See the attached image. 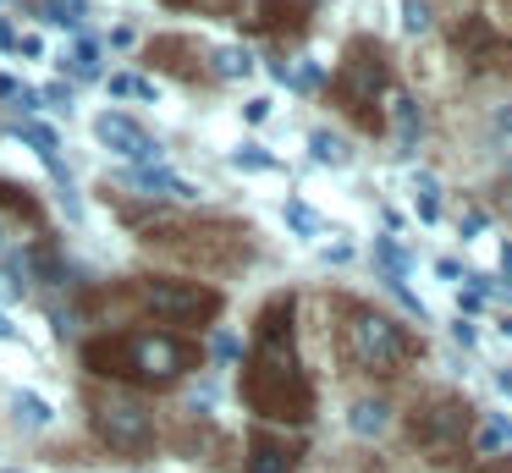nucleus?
Wrapping results in <instances>:
<instances>
[{"label":"nucleus","mask_w":512,"mask_h":473,"mask_svg":"<svg viewBox=\"0 0 512 473\" xmlns=\"http://www.w3.org/2000/svg\"><path fill=\"white\" fill-rule=\"evenodd\" d=\"M298 303L270 297L254 319V352L243 369V402L270 424H309L314 418V385L298 363Z\"/></svg>","instance_id":"f257e3e1"},{"label":"nucleus","mask_w":512,"mask_h":473,"mask_svg":"<svg viewBox=\"0 0 512 473\" xmlns=\"http://www.w3.org/2000/svg\"><path fill=\"white\" fill-rule=\"evenodd\" d=\"M204 352L166 330H111L83 347V369L100 380H127V385H171L199 369Z\"/></svg>","instance_id":"f03ea898"},{"label":"nucleus","mask_w":512,"mask_h":473,"mask_svg":"<svg viewBox=\"0 0 512 473\" xmlns=\"http://www.w3.org/2000/svg\"><path fill=\"white\" fill-rule=\"evenodd\" d=\"M342 341L353 352V363L375 380H397L413 363V336L391 314H380L375 303H342Z\"/></svg>","instance_id":"7ed1b4c3"},{"label":"nucleus","mask_w":512,"mask_h":473,"mask_svg":"<svg viewBox=\"0 0 512 473\" xmlns=\"http://www.w3.org/2000/svg\"><path fill=\"white\" fill-rule=\"evenodd\" d=\"M386 94H391V77H386V61H380V44L375 39L347 44V66H342V83H336L342 110H347V116H358V127L380 132V127H386V116H380Z\"/></svg>","instance_id":"20e7f679"},{"label":"nucleus","mask_w":512,"mask_h":473,"mask_svg":"<svg viewBox=\"0 0 512 473\" xmlns=\"http://www.w3.org/2000/svg\"><path fill=\"white\" fill-rule=\"evenodd\" d=\"M83 413H89L94 435L111 451H122V457L155 446V418H149V407L133 391H83Z\"/></svg>","instance_id":"39448f33"},{"label":"nucleus","mask_w":512,"mask_h":473,"mask_svg":"<svg viewBox=\"0 0 512 473\" xmlns=\"http://www.w3.org/2000/svg\"><path fill=\"white\" fill-rule=\"evenodd\" d=\"M408 435L430 462H452L468 446V407L457 396H424L408 418Z\"/></svg>","instance_id":"423d86ee"},{"label":"nucleus","mask_w":512,"mask_h":473,"mask_svg":"<svg viewBox=\"0 0 512 473\" xmlns=\"http://www.w3.org/2000/svg\"><path fill=\"white\" fill-rule=\"evenodd\" d=\"M138 303L160 319V325H210L221 314V292L199 281H171V275H149L138 286Z\"/></svg>","instance_id":"0eeeda50"},{"label":"nucleus","mask_w":512,"mask_h":473,"mask_svg":"<svg viewBox=\"0 0 512 473\" xmlns=\"http://www.w3.org/2000/svg\"><path fill=\"white\" fill-rule=\"evenodd\" d=\"M94 138H100L111 154H122V160H138V165L160 160V143L149 138L133 116H122V110H100V116H94Z\"/></svg>","instance_id":"6e6552de"},{"label":"nucleus","mask_w":512,"mask_h":473,"mask_svg":"<svg viewBox=\"0 0 512 473\" xmlns=\"http://www.w3.org/2000/svg\"><path fill=\"white\" fill-rule=\"evenodd\" d=\"M314 6H320V0H259V6H254V28L259 33H276V39H287V33H309Z\"/></svg>","instance_id":"1a4fd4ad"},{"label":"nucleus","mask_w":512,"mask_h":473,"mask_svg":"<svg viewBox=\"0 0 512 473\" xmlns=\"http://www.w3.org/2000/svg\"><path fill=\"white\" fill-rule=\"evenodd\" d=\"M452 44H457V50H463L474 66H479V72H485V55H501V66L512 61V44L501 39V33L490 28L485 17H463V22H457V33H452Z\"/></svg>","instance_id":"9d476101"},{"label":"nucleus","mask_w":512,"mask_h":473,"mask_svg":"<svg viewBox=\"0 0 512 473\" xmlns=\"http://www.w3.org/2000/svg\"><path fill=\"white\" fill-rule=\"evenodd\" d=\"M248 473H298V451H292L287 440L254 429V435H248Z\"/></svg>","instance_id":"9b49d317"},{"label":"nucleus","mask_w":512,"mask_h":473,"mask_svg":"<svg viewBox=\"0 0 512 473\" xmlns=\"http://www.w3.org/2000/svg\"><path fill=\"white\" fill-rule=\"evenodd\" d=\"M127 187L155 193V198H199V187H193L188 176H171V171H160V165H127Z\"/></svg>","instance_id":"f8f14e48"},{"label":"nucleus","mask_w":512,"mask_h":473,"mask_svg":"<svg viewBox=\"0 0 512 473\" xmlns=\"http://www.w3.org/2000/svg\"><path fill=\"white\" fill-rule=\"evenodd\" d=\"M386 121H391V132H397V149L408 154L413 143H419V105H413L408 94H386Z\"/></svg>","instance_id":"ddd939ff"},{"label":"nucleus","mask_w":512,"mask_h":473,"mask_svg":"<svg viewBox=\"0 0 512 473\" xmlns=\"http://www.w3.org/2000/svg\"><path fill=\"white\" fill-rule=\"evenodd\" d=\"M386 424H391V407L380 402V396L347 402V429H353V435H386Z\"/></svg>","instance_id":"4468645a"},{"label":"nucleus","mask_w":512,"mask_h":473,"mask_svg":"<svg viewBox=\"0 0 512 473\" xmlns=\"http://www.w3.org/2000/svg\"><path fill=\"white\" fill-rule=\"evenodd\" d=\"M12 418L23 429H50L56 424V407H50L39 391H12Z\"/></svg>","instance_id":"2eb2a0df"},{"label":"nucleus","mask_w":512,"mask_h":473,"mask_svg":"<svg viewBox=\"0 0 512 473\" xmlns=\"http://www.w3.org/2000/svg\"><path fill=\"white\" fill-rule=\"evenodd\" d=\"M309 154H314L320 165H336V171H342V165H353V149H347V143L336 138L331 127H314V132H309Z\"/></svg>","instance_id":"dca6fc26"},{"label":"nucleus","mask_w":512,"mask_h":473,"mask_svg":"<svg viewBox=\"0 0 512 473\" xmlns=\"http://www.w3.org/2000/svg\"><path fill=\"white\" fill-rule=\"evenodd\" d=\"M270 72L287 77V83H292V88H303V94H309V88H325V66H320V61H298V66L270 61Z\"/></svg>","instance_id":"f3484780"},{"label":"nucleus","mask_w":512,"mask_h":473,"mask_svg":"<svg viewBox=\"0 0 512 473\" xmlns=\"http://www.w3.org/2000/svg\"><path fill=\"white\" fill-rule=\"evenodd\" d=\"M375 259H380V275H386V281H408V270H413L408 248H397L391 237H380L375 242Z\"/></svg>","instance_id":"a211bd4d"},{"label":"nucleus","mask_w":512,"mask_h":473,"mask_svg":"<svg viewBox=\"0 0 512 473\" xmlns=\"http://www.w3.org/2000/svg\"><path fill=\"white\" fill-rule=\"evenodd\" d=\"M111 94H116V99H144V105H155L160 88L149 83L144 72H116V77H111Z\"/></svg>","instance_id":"6ab92c4d"},{"label":"nucleus","mask_w":512,"mask_h":473,"mask_svg":"<svg viewBox=\"0 0 512 473\" xmlns=\"http://www.w3.org/2000/svg\"><path fill=\"white\" fill-rule=\"evenodd\" d=\"M67 66H72L78 77H89V83H94V77H100V39H89V33H83V39L72 44Z\"/></svg>","instance_id":"aec40b11"},{"label":"nucleus","mask_w":512,"mask_h":473,"mask_svg":"<svg viewBox=\"0 0 512 473\" xmlns=\"http://www.w3.org/2000/svg\"><path fill=\"white\" fill-rule=\"evenodd\" d=\"M215 72H221V77H232V83H237V77H248V72H254V55H248L243 44H221V50H215Z\"/></svg>","instance_id":"412c9836"},{"label":"nucleus","mask_w":512,"mask_h":473,"mask_svg":"<svg viewBox=\"0 0 512 473\" xmlns=\"http://www.w3.org/2000/svg\"><path fill=\"white\" fill-rule=\"evenodd\" d=\"M232 160L243 165V171H281V160H276V154H265L259 143H237Z\"/></svg>","instance_id":"4be33fe9"},{"label":"nucleus","mask_w":512,"mask_h":473,"mask_svg":"<svg viewBox=\"0 0 512 473\" xmlns=\"http://www.w3.org/2000/svg\"><path fill=\"white\" fill-rule=\"evenodd\" d=\"M397 11H402V33H430V0H397Z\"/></svg>","instance_id":"5701e85b"},{"label":"nucleus","mask_w":512,"mask_h":473,"mask_svg":"<svg viewBox=\"0 0 512 473\" xmlns=\"http://www.w3.org/2000/svg\"><path fill=\"white\" fill-rule=\"evenodd\" d=\"M39 11H45V22H61V28H72V22L83 17V0H39Z\"/></svg>","instance_id":"b1692460"},{"label":"nucleus","mask_w":512,"mask_h":473,"mask_svg":"<svg viewBox=\"0 0 512 473\" xmlns=\"http://www.w3.org/2000/svg\"><path fill=\"white\" fill-rule=\"evenodd\" d=\"M287 226L298 231V237H320V231H325V220L314 215L309 204H287Z\"/></svg>","instance_id":"393cba45"},{"label":"nucleus","mask_w":512,"mask_h":473,"mask_svg":"<svg viewBox=\"0 0 512 473\" xmlns=\"http://www.w3.org/2000/svg\"><path fill=\"white\" fill-rule=\"evenodd\" d=\"M177 6L204 11V17H232V11H237V0H177Z\"/></svg>","instance_id":"a878e982"},{"label":"nucleus","mask_w":512,"mask_h":473,"mask_svg":"<svg viewBox=\"0 0 512 473\" xmlns=\"http://www.w3.org/2000/svg\"><path fill=\"white\" fill-rule=\"evenodd\" d=\"M419 220H424V226H435V220H441V198H435L430 182L419 187Z\"/></svg>","instance_id":"bb28decb"},{"label":"nucleus","mask_w":512,"mask_h":473,"mask_svg":"<svg viewBox=\"0 0 512 473\" xmlns=\"http://www.w3.org/2000/svg\"><path fill=\"white\" fill-rule=\"evenodd\" d=\"M0 204H6V209H17V215H39V209H34V198H23L12 182H0Z\"/></svg>","instance_id":"cd10ccee"},{"label":"nucleus","mask_w":512,"mask_h":473,"mask_svg":"<svg viewBox=\"0 0 512 473\" xmlns=\"http://www.w3.org/2000/svg\"><path fill=\"white\" fill-rule=\"evenodd\" d=\"M210 352H215V358H237V352H243V347H237V336H232V330H215V341H210Z\"/></svg>","instance_id":"c85d7f7f"},{"label":"nucleus","mask_w":512,"mask_h":473,"mask_svg":"<svg viewBox=\"0 0 512 473\" xmlns=\"http://www.w3.org/2000/svg\"><path fill=\"white\" fill-rule=\"evenodd\" d=\"M485 231H490V220L479 215V209H468V215H463V237H468V242H479Z\"/></svg>","instance_id":"c756f323"},{"label":"nucleus","mask_w":512,"mask_h":473,"mask_svg":"<svg viewBox=\"0 0 512 473\" xmlns=\"http://www.w3.org/2000/svg\"><path fill=\"white\" fill-rule=\"evenodd\" d=\"M452 336L463 341V347H474V341H479V336H474V319H468V314H463V319H452Z\"/></svg>","instance_id":"7c9ffc66"},{"label":"nucleus","mask_w":512,"mask_h":473,"mask_svg":"<svg viewBox=\"0 0 512 473\" xmlns=\"http://www.w3.org/2000/svg\"><path fill=\"white\" fill-rule=\"evenodd\" d=\"M435 275H446V281H468L463 264H457V259H435Z\"/></svg>","instance_id":"2f4dec72"},{"label":"nucleus","mask_w":512,"mask_h":473,"mask_svg":"<svg viewBox=\"0 0 512 473\" xmlns=\"http://www.w3.org/2000/svg\"><path fill=\"white\" fill-rule=\"evenodd\" d=\"M243 116H248V121H265V116H270V99H248Z\"/></svg>","instance_id":"473e14b6"},{"label":"nucleus","mask_w":512,"mask_h":473,"mask_svg":"<svg viewBox=\"0 0 512 473\" xmlns=\"http://www.w3.org/2000/svg\"><path fill=\"white\" fill-rule=\"evenodd\" d=\"M325 259L342 264V259H353V248H347V242H331V248H325Z\"/></svg>","instance_id":"72a5a7b5"},{"label":"nucleus","mask_w":512,"mask_h":473,"mask_svg":"<svg viewBox=\"0 0 512 473\" xmlns=\"http://www.w3.org/2000/svg\"><path fill=\"white\" fill-rule=\"evenodd\" d=\"M17 39L23 33H12V22H0V50H17Z\"/></svg>","instance_id":"f704fd0d"},{"label":"nucleus","mask_w":512,"mask_h":473,"mask_svg":"<svg viewBox=\"0 0 512 473\" xmlns=\"http://www.w3.org/2000/svg\"><path fill=\"white\" fill-rule=\"evenodd\" d=\"M0 341H17V325H12V314L0 308Z\"/></svg>","instance_id":"c9c22d12"},{"label":"nucleus","mask_w":512,"mask_h":473,"mask_svg":"<svg viewBox=\"0 0 512 473\" xmlns=\"http://www.w3.org/2000/svg\"><path fill=\"white\" fill-rule=\"evenodd\" d=\"M496 380H501V391H512V363H507V369L496 374Z\"/></svg>","instance_id":"e433bc0d"},{"label":"nucleus","mask_w":512,"mask_h":473,"mask_svg":"<svg viewBox=\"0 0 512 473\" xmlns=\"http://www.w3.org/2000/svg\"><path fill=\"white\" fill-rule=\"evenodd\" d=\"M501 336H512V314H507V319H501Z\"/></svg>","instance_id":"4c0bfd02"},{"label":"nucleus","mask_w":512,"mask_h":473,"mask_svg":"<svg viewBox=\"0 0 512 473\" xmlns=\"http://www.w3.org/2000/svg\"><path fill=\"white\" fill-rule=\"evenodd\" d=\"M0 248H6V231H0Z\"/></svg>","instance_id":"58836bf2"},{"label":"nucleus","mask_w":512,"mask_h":473,"mask_svg":"<svg viewBox=\"0 0 512 473\" xmlns=\"http://www.w3.org/2000/svg\"><path fill=\"white\" fill-rule=\"evenodd\" d=\"M0 473H17V468H0Z\"/></svg>","instance_id":"ea45409f"}]
</instances>
